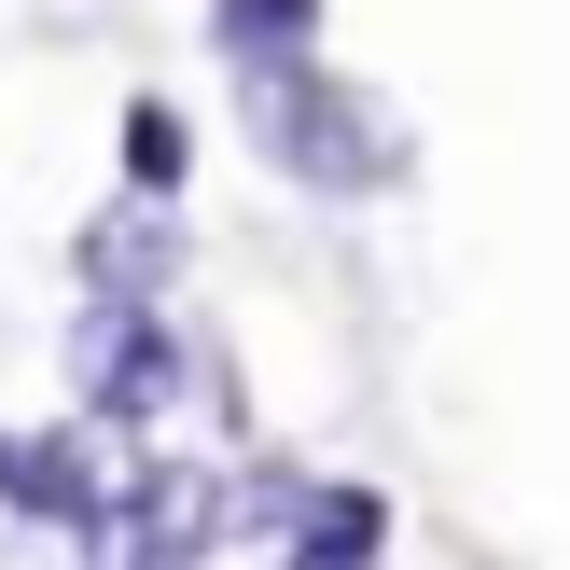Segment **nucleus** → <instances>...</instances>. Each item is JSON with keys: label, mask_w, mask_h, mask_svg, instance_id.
<instances>
[{"label": "nucleus", "mask_w": 570, "mask_h": 570, "mask_svg": "<svg viewBox=\"0 0 570 570\" xmlns=\"http://www.w3.org/2000/svg\"><path fill=\"white\" fill-rule=\"evenodd\" d=\"M237 111H250V139H265V167H278V181H306V195H390V181H404V126H390L362 83H334L321 56L250 70Z\"/></svg>", "instance_id": "f257e3e1"}, {"label": "nucleus", "mask_w": 570, "mask_h": 570, "mask_svg": "<svg viewBox=\"0 0 570 570\" xmlns=\"http://www.w3.org/2000/svg\"><path fill=\"white\" fill-rule=\"evenodd\" d=\"M167 390H181V334H167L154 306H98V321H83V404L98 417H154Z\"/></svg>", "instance_id": "f03ea898"}, {"label": "nucleus", "mask_w": 570, "mask_h": 570, "mask_svg": "<svg viewBox=\"0 0 570 570\" xmlns=\"http://www.w3.org/2000/svg\"><path fill=\"white\" fill-rule=\"evenodd\" d=\"M111 473L83 432H0V515H42V529H98Z\"/></svg>", "instance_id": "7ed1b4c3"}, {"label": "nucleus", "mask_w": 570, "mask_h": 570, "mask_svg": "<svg viewBox=\"0 0 570 570\" xmlns=\"http://www.w3.org/2000/svg\"><path fill=\"white\" fill-rule=\"evenodd\" d=\"M390 557V501L376 488H306L293 501V557L278 570H376Z\"/></svg>", "instance_id": "20e7f679"}, {"label": "nucleus", "mask_w": 570, "mask_h": 570, "mask_svg": "<svg viewBox=\"0 0 570 570\" xmlns=\"http://www.w3.org/2000/svg\"><path fill=\"white\" fill-rule=\"evenodd\" d=\"M209 56L223 70H293V56H321V0H209Z\"/></svg>", "instance_id": "39448f33"}, {"label": "nucleus", "mask_w": 570, "mask_h": 570, "mask_svg": "<svg viewBox=\"0 0 570 570\" xmlns=\"http://www.w3.org/2000/svg\"><path fill=\"white\" fill-rule=\"evenodd\" d=\"M83 278H98V306H154L167 293V195H139L126 223H98L83 237Z\"/></svg>", "instance_id": "423d86ee"}, {"label": "nucleus", "mask_w": 570, "mask_h": 570, "mask_svg": "<svg viewBox=\"0 0 570 570\" xmlns=\"http://www.w3.org/2000/svg\"><path fill=\"white\" fill-rule=\"evenodd\" d=\"M181 154H195L181 111H167V98H126V195H181Z\"/></svg>", "instance_id": "0eeeda50"}]
</instances>
